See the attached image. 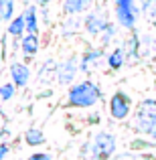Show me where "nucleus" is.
<instances>
[{"label":"nucleus","mask_w":156,"mask_h":160,"mask_svg":"<svg viewBox=\"0 0 156 160\" xmlns=\"http://www.w3.org/2000/svg\"><path fill=\"white\" fill-rule=\"evenodd\" d=\"M102 87L91 79H81L69 85L67 99L63 106L67 109H91L102 102Z\"/></svg>","instance_id":"1"},{"label":"nucleus","mask_w":156,"mask_h":160,"mask_svg":"<svg viewBox=\"0 0 156 160\" xmlns=\"http://www.w3.org/2000/svg\"><path fill=\"white\" fill-rule=\"evenodd\" d=\"M134 122H136V132L140 136H146L156 142V99L146 98L138 103V109L134 112Z\"/></svg>","instance_id":"2"},{"label":"nucleus","mask_w":156,"mask_h":160,"mask_svg":"<svg viewBox=\"0 0 156 160\" xmlns=\"http://www.w3.org/2000/svg\"><path fill=\"white\" fill-rule=\"evenodd\" d=\"M116 148H118V138L112 132L99 130L89 140V156L87 158L89 160H109L116 154Z\"/></svg>","instance_id":"3"},{"label":"nucleus","mask_w":156,"mask_h":160,"mask_svg":"<svg viewBox=\"0 0 156 160\" xmlns=\"http://www.w3.org/2000/svg\"><path fill=\"white\" fill-rule=\"evenodd\" d=\"M113 10H116L118 27L126 28V31L136 28L138 18H140V14H142L140 4H138L136 0H113Z\"/></svg>","instance_id":"4"},{"label":"nucleus","mask_w":156,"mask_h":160,"mask_svg":"<svg viewBox=\"0 0 156 160\" xmlns=\"http://www.w3.org/2000/svg\"><path fill=\"white\" fill-rule=\"evenodd\" d=\"M108 112H109V116H112V120L124 122L126 118H130V113H132V98L122 89L113 91V95L108 102Z\"/></svg>","instance_id":"5"},{"label":"nucleus","mask_w":156,"mask_h":160,"mask_svg":"<svg viewBox=\"0 0 156 160\" xmlns=\"http://www.w3.org/2000/svg\"><path fill=\"white\" fill-rule=\"evenodd\" d=\"M79 73V57L77 55H69V57H65L61 63H57V85L65 87V85H71V83H75V77H77Z\"/></svg>","instance_id":"6"},{"label":"nucleus","mask_w":156,"mask_h":160,"mask_svg":"<svg viewBox=\"0 0 156 160\" xmlns=\"http://www.w3.org/2000/svg\"><path fill=\"white\" fill-rule=\"evenodd\" d=\"M108 22H109V18H108V14L103 12V8H95V10H91L89 14L83 16V31H85L87 37L98 39Z\"/></svg>","instance_id":"7"},{"label":"nucleus","mask_w":156,"mask_h":160,"mask_svg":"<svg viewBox=\"0 0 156 160\" xmlns=\"http://www.w3.org/2000/svg\"><path fill=\"white\" fill-rule=\"evenodd\" d=\"M8 73H10V81L16 85V89H23L31 83V67L23 61H12L8 67Z\"/></svg>","instance_id":"8"},{"label":"nucleus","mask_w":156,"mask_h":160,"mask_svg":"<svg viewBox=\"0 0 156 160\" xmlns=\"http://www.w3.org/2000/svg\"><path fill=\"white\" fill-rule=\"evenodd\" d=\"M41 51V37L39 32H24L20 37V53L24 61H33Z\"/></svg>","instance_id":"9"},{"label":"nucleus","mask_w":156,"mask_h":160,"mask_svg":"<svg viewBox=\"0 0 156 160\" xmlns=\"http://www.w3.org/2000/svg\"><path fill=\"white\" fill-rule=\"evenodd\" d=\"M105 49L103 47H87L85 51L81 53V59H79V71L81 73H91L93 67H98V63L102 61Z\"/></svg>","instance_id":"10"},{"label":"nucleus","mask_w":156,"mask_h":160,"mask_svg":"<svg viewBox=\"0 0 156 160\" xmlns=\"http://www.w3.org/2000/svg\"><path fill=\"white\" fill-rule=\"evenodd\" d=\"M122 49H124V53H126V59H132V61H140L142 59V55H140V32H138L136 28L128 31Z\"/></svg>","instance_id":"11"},{"label":"nucleus","mask_w":156,"mask_h":160,"mask_svg":"<svg viewBox=\"0 0 156 160\" xmlns=\"http://www.w3.org/2000/svg\"><path fill=\"white\" fill-rule=\"evenodd\" d=\"M55 79H57V61H55L53 57H49L41 63L39 73H37V81H39V85L49 87Z\"/></svg>","instance_id":"12"},{"label":"nucleus","mask_w":156,"mask_h":160,"mask_svg":"<svg viewBox=\"0 0 156 160\" xmlns=\"http://www.w3.org/2000/svg\"><path fill=\"white\" fill-rule=\"evenodd\" d=\"M83 31V18L81 14H71L65 16L61 22V37L63 39H73V37L81 35Z\"/></svg>","instance_id":"13"},{"label":"nucleus","mask_w":156,"mask_h":160,"mask_svg":"<svg viewBox=\"0 0 156 160\" xmlns=\"http://www.w3.org/2000/svg\"><path fill=\"white\" fill-rule=\"evenodd\" d=\"M95 0H63V14L71 16V14H81V12H87L91 6H93Z\"/></svg>","instance_id":"14"},{"label":"nucleus","mask_w":156,"mask_h":160,"mask_svg":"<svg viewBox=\"0 0 156 160\" xmlns=\"http://www.w3.org/2000/svg\"><path fill=\"white\" fill-rule=\"evenodd\" d=\"M23 16H24L27 32H39V6L37 4H27Z\"/></svg>","instance_id":"15"},{"label":"nucleus","mask_w":156,"mask_h":160,"mask_svg":"<svg viewBox=\"0 0 156 160\" xmlns=\"http://www.w3.org/2000/svg\"><path fill=\"white\" fill-rule=\"evenodd\" d=\"M105 65H108V71H120L122 67L126 65V53L122 47H116L113 51L108 53V57H105Z\"/></svg>","instance_id":"16"},{"label":"nucleus","mask_w":156,"mask_h":160,"mask_svg":"<svg viewBox=\"0 0 156 160\" xmlns=\"http://www.w3.org/2000/svg\"><path fill=\"white\" fill-rule=\"evenodd\" d=\"M156 53V39L150 32H140V55L142 59H150L152 61Z\"/></svg>","instance_id":"17"},{"label":"nucleus","mask_w":156,"mask_h":160,"mask_svg":"<svg viewBox=\"0 0 156 160\" xmlns=\"http://www.w3.org/2000/svg\"><path fill=\"white\" fill-rule=\"evenodd\" d=\"M6 24H8V27H6V35L10 37V39H20V37L27 32V28H24V16L23 14L12 16Z\"/></svg>","instance_id":"18"},{"label":"nucleus","mask_w":156,"mask_h":160,"mask_svg":"<svg viewBox=\"0 0 156 160\" xmlns=\"http://www.w3.org/2000/svg\"><path fill=\"white\" fill-rule=\"evenodd\" d=\"M23 140H24V144H27V146L37 148V146H43L45 142H47V138H45V134H43V130H41V128H28L27 132H24Z\"/></svg>","instance_id":"19"},{"label":"nucleus","mask_w":156,"mask_h":160,"mask_svg":"<svg viewBox=\"0 0 156 160\" xmlns=\"http://www.w3.org/2000/svg\"><path fill=\"white\" fill-rule=\"evenodd\" d=\"M128 150H134V152H148V150H156V142L150 140L146 136H138L134 140L128 142Z\"/></svg>","instance_id":"20"},{"label":"nucleus","mask_w":156,"mask_h":160,"mask_svg":"<svg viewBox=\"0 0 156 160\" xmlns=\"http://www.w3.org/2000/svg\"><path fill=\"white\" fill-rule=\"evenodd\" d=\"M116 35H118V24H113L112 20H109V22L105 24V28L102 31V35L98 37L99 43H102V47H108V45H112V41L116 39Z\"/></svg>","instance_id":"21"},{"label":"nucleus","mask_w":156,"mask_h":160,"mask_svg":"<svg viewBox=\"0 0 156 160\" xmlns=\"http://www.w3.org/2000/svg\"><path fill=\"white\" fill-rule=\"evenodd\" d=\"M14 16V0H0V22H8Z\"/></svg>","instance_id":"22"},{"label":"nucleus","mask_w":156,"mask_h":160,"mask_svg":"<svg viewBox=\"0 0 156 160\" xmlns=\"http://www.w3.org/2000/svg\"><path fill=\"white\" fill-rule=\"evenodd\" d=\"M109 160H152V156H148L146 152H134V150H128V152H122V154H113Z\"/></svg>","instance_id":"23"},{"label":"nucleus","mask_w":156,"mask_h":160,"mask_svg":"<svg viewBox=\"0 0 156 160\" xmlns=\"http://www.w3.org/2000/svg\"><path fill=\"white\" fill-rule=\"evenodd\" d=\"M14 95H16V85L12 81L0 83V102H10Z\"/></svg>","instance_id":"24"},{"label":"nucleus","mask_w":156,"mask_h":160,"mask_svg":"<svg viewBox=\"0 0 156 160\" xmlns=\"http://www.w3.org/2000/svg\"><path fill=\"white\" fill-rule=\"evenodd\" d=\"M140 10L148 16L150 24L156 22V0H142L140 2Z\"/></svg>","instance_id":"25"},{"label":"nucleus","mask_w":156,"mask_h":160,"mask_svg":"<svg viewBox=\"0 0 156 160\" xmlns=\"http://www.w3.org/2000/svg\"><path fill=\"white\" fill-rule=\"evenodd\" d=\"M10 150H12L10 142H8V140H0V160H6V156H8Z\"/></svg>","instance_id":"26"},{"label":"nucleus","mask_w":156,"mask_h":160,"mask_svg":"<svg viewBox=\"0 0 156 160\" xmlns=\"http://www.w3.org/2000/svg\"><path fill=\"white\" fill-rule=\"evenodd\" d=\"M27 160H53V154H49V152H33Z\"/></svg>","instance_id":"27"},{"label":"nucleus","mask_w":156,"mask_h":160,"mask_svg":"<svg viewBox=\"0 0 156 160\" xmlns=\"http://www.w3.org/2000/svg\"><path fill=\"white\" fill-rule=\"evenodd\" d=\"M39 20H43L45 24H51V12H49V6H43L41 8V14H39Z\"/></svg>","instance_id":"28"},{"label":"nucleus","mask_w":156,"mask_h":160,"mask_svg":"<svg viewBox=\"0 0 156 160\" xmlns=\"http://www.w3.org/2000/svg\"><path fill=\"white\" fill-rule=\"evenodd\" d=\"M99 122H102V116H99L98 112H91L89 116H87V120H85V124L87 126H98Z\"/></svg>","instance_id":"29"},{"label":"nucleus","mask_w":156,"mask_h":160,"mask_svg":"<svg viewBox=\"0 0 156 160\" xmlns=\"http://www.w3.org/2000/svg\"><path fill=\"white\" fill-rule=\"evenodd\" d=\"M51 95H53V89L49 87V89H45V91H41V93H39V99H47V98H51Z\"/></svg>","instance_id":"30"},{"label":"nucleus","mask_w":156,"mask_h":160,"mask_svg":"<svg viewBox=\"0 0 156 160\" xmlns=\"http://www.w3.org/2000/svg\"><path fill=\"white\" fill-rule=\"evenodd\" d=\"M53 2H55V0H35V4H37L39 8H43V6H49V4H53Z\"/></svg>","instance_id":"31"},{"label":"nucleus","mask_w":156,"mask_h":160,"mask_svg":"<svg viewBox=\"0 0 156 160\" xmlns=\"http://www.w3.org/2000/svg\"><path fill=\"white\" fill-rule=\"evenodd\" d=\"M4 128V118H2V113H0V130Z\"/></svg>","instance_id":"32"},{"label":"nucleus","mask_w":156,"mask_h":160,"mask_svg":"<svg viewBox=\"0 0 156 160\" xmlns=\"http://www.w3.org/2000/svg\"><path fill=\"white\" fill-rule=\"evenodd\" d=\"M23 2H24V4H31V0H23Z\"/></svg>","instance_id":"33"},{"label":"nucleus","mask_w":156,"mask_h":160,"mask_svg":"<svg viewBox=\"0 0 156 160\" xmlns=\"http://www.w3.org/2000/svg\"><path fill=\"white\" fill-rule=\"evenodd\" d=\"M152 61H154V63H156V53H154V57H152Z\"/></svg>","instance_id":"34"},{"label":"nucleus","mask_w":156,"mask_h":160,"mask_svg":"<svg viewBox=\"0 0 156 160\" xmlns=\"http://www.w3.org/2000/svg\"><path fill=\"white\" fill-rule=\"evenodd\" d=\"M152 27H154V28H156V22H152Z\"/></svg>","instance_id":"35"}]
</instances>
